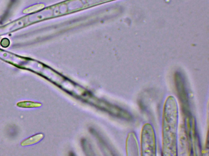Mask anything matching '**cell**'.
<instances>
[{"label":"cell","mask_w":209,"mask_h":156,"mask_svg":"<svg viewBox=\"0 0 209 156\" xmlns=\"http://www.w3.org/2000/svg\"><path fill=\"white\" fill-rule=\"evenodd\" d=\"M175 79L180 100L184 104L186 105L187 104L188 100L184 78L180 73L177 72L175 74Z\"/></svg>","instance_id":"6da1fadb"}]
</instances>
